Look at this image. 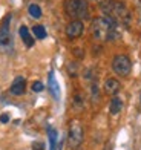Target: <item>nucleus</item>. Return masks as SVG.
Returning a JSON list of instances; mask_svg holds the SVG:
<instances>
[{
	"label": "nucleus",
	"mask_w": 141,
	"mask_h": 150,
	"mask_svg": "<svg viewBox=\"0 0 141 150\" xmlns=\"http://www.w3.org/2000/svg\"><path fill=\"white\" fill-rule=\"evenodd\" d=\"M91 31L97 40H115L120 37L118 23L109 16L95 17L92 20Z\"/></svg>",
	"instance_id": "1"
},
{
	"label": "nucleus",
	"mask_w": 141,
	"mask_h": 150,
	"mask_svg": "<svg viewBox=\"0 0 141 150\" xmlns=\"http://www.w3.org/2000/svg\"><path fill=\"white\" fill-rule=\"evenodd\" d=\"M100 8L104 12V16L112 17L117 23L129 20V11H127L123 2H118V0H104L100 5Z\"/></svg>",
	"instance_id": "2"
},
{
	"label": "nucleus",
	"mask_w": 141,
	"mask_h": 150,
	"mask_svg": "<svg viewBox=\"0 0 141 150\" xmlns=\"http://www.w3.org/2000/svg\"><path fill=\"white\" fill-rule=\"evenodd\" d=\"M64 11L72 20H84L89 17V5L86 0H66Z\"/></svg>",
	"instance_id": "3"
},
{
	"label": "nucleus",
	"mask_w": 141,
	"mask_h": 150,
	"mask_svg": "<svg viewBox=\"0 0 141 150\" xmlns=\"http://www.w3.org/2000/svg\"><path fill=\"white\" fill-rule=\"evenodd\" d=\"M11 14H8L3 22L0 23V51L2 52H6L9 54L12 51V46H14V43H12V37H11V31H9V23H11Z\"/></svg>",
	"instance_id": "4"
},
{
	"label": "nucleus",
	"mask_w": 141,
	"mask_h": 150,
	"mask_svg": "<svg viewBox=\"0 0 141 150\" xmlns=\"http://www.w3.org/2000/svg\"><path fill=\"white\" fill-rule=\"evenodd\" d=\"M112 69L120 77H127L132 71V61L127 55L120 54V55H115L112 60Z\"/></svg>",
	"instance_id": "5"
},
{
	"label": "nucleus",
	"mask_w": 141,
	"mask_h": 150,
	"mask_svg": "<svg viewBox=\"0 0 141 150\" xmlns=\"http://www.w3.org/2000/svg\"><path fill=\"white\" fill-rule=\"evenodd\" d=\"M68 142L71 149H78L83 142V127L80 122L72 121L71 127H69V135H68Z\"/></svg>",
	"instance_id": "6"
},
{
	"label": "nucleus",
	"mask_w": 141,
	"mask_h": 150,
	"mask_svg": "<svg viewBox=\"0 0 141 150\" xmlns=\"http://www.w3.org/2000/svg\"><path fill=\"white\" fill-rule=\"evenodd\" d=\"M84 31V25L81 20H72V22L66 26V35L69 38H78Z\"/></svg>",
	"instance_id": "7"
},
{
	"label": "nucleus",
	"mask_w": 141,
	"mask_h": 150,
	"mask_svg": "<svg viewBox=\"0 0 141 150\" xmlns=\"http://www.w3.org/2000/svg\"><path fill=\"white\" fill-rule=\"evenodd\" d=\"M26 91V78L22 77V75H18V77L14 78L11 84V93L16 95V97H20V95H23Z\"/></svg>",
	"instance_id": "8"
},
{
	"label": "nucleus",
	"mask_w": 141,
	"mask_h": 150,
	"mask_svg": "<svg viewBox=\"0 0 141 150\" xmlns=\"http://www.w3.org/2000/svg\"><path fill=\"white\" fill-rule=\"evenodd\" d=\"M121 91V83L117 80V78H107L104 81V92L107 95H113L117 97V93Z\"/></svg>",
	"instance_id": "9"
},
{
	"label": "nucleus",
	"mask_w": 141,
	"mask_h": 150,
	"mask_svg": "<svg viewBox=\"0 0 141 150\" xmlns=\"http://www.w3.org/2000/svg\"><path fill=\"white\" fill-rule=\"evenodd\" d=\"M48 86H49V92L51 95L55 100H60V86L57 83V78H55V75H54V72L51 71L49 72V78H48Z\"/></svg>",
	"instance_id": "10"
},
{
	"label": "nucleus",
	"mask_w": 141,
	"mask_h": 150,
	"mask_svg": "<svg viewBox=\"0 0 141 150\" xmlns=\"http://www.w3.org/2000/svg\"><path fill=\"white\" fill-rule=\"evenodd\" d=\"M18 34H20V37H22V40H23V43H25L26 47H32V46H34V38H32V35L29 34V29L26 28L25 25L20 26Z\"/></svg>",
	"instance_id": "11"
},
{
	"label": "nucleus",
	"mask_w": 141,
	"mask_h": 150,
	"mask_svg": "<svg viewBox=\"0 0 141 150\" xmlns=\"http://www.w3.org/2000/svg\"><path fill=\"white\" fill-rule=\"evenodd\" d=\"M121 109H123V100L118 98V97H113L111 100V106H109L111 115H118L120 112H121Z\"/></svg>",
	"instance_id": "12"
},
{
	"label": "nucleus",
	"mask_w": 141,
	"mask_h": 150,
	"mask_svg": "<svg viewBox=\"0 0 141 150\" xmlns=\"http://www.w3.org/2000/svg\"><path fill=\"white\" fill-rule=\"evenodd\" d=\"M32 34H34L38 40H43V38H46V35H48L45 26H42V25H35L34 28H32Z\"/></svg>",
	"instance_id": "13"
},
{
	"label": "nucleus",
	"mask_w": 141,
	"mask_h": 150,
	"mask_svg": "<svg viewBox=\"0 0 141 150\" xmlns=\"http://www.w3.org/2000/svg\"><path fill=\"white\" fill-rule=\"evenodd\" d=\"M28 11H29V16H31L32 18H40V17H42V8H40L38 5H35V3L29 5Z\"/></svg>",
	"instance_id": "14"
},
{
	"label": "nucleus",
	"mask_w": 141,
	"mask_h": 150,
	"mask_svg": "<svg viewBox=\"0 0 141 150\" xmlns=\"http://www.w3.org/2000/svg\"><path fill=\"white\" fill-rule=\"evenodd\" d=\"M83 98L81 95H75L74 97V109H83Z\"/></svg>",
	"instance_id": "15"
},
{
	"label": "nucleus",
	"mask_w": 141,
	"mask_h": 150,
	"mask_svg": "<svg viewBox=\"0 0 141 150\" xmlns=\"http://www.w3.org/2000/svg\"><path fill=\"white\" fill-rule=\"evenodd\" d=\"M68 69H69V75H71V77H75V75L78 74V64L77 63H69Z\"/></svg>",
	"instance_id": "16"
},
{
	"label": "nucleus",
	"mask_w": 141,
	"mask_h": 150,
	"mask_svg": "<svg viewBox=\"0 0 141 150\" xmlns=\"http://www.w3.org/2000/svg\"><path fill=\"white\" fill-rule=\"evenodd\" d=\"M31 87H32V91H34V92H42V91L45 89V86H43L42 81H34Z\"/></svg>",
	"instance_id": "17"
},
{
	"label": "nucleus",
	"mask_w": 141,
	"mask_h": 150,
	"mask_svg": "<svg viewBox=\"0 0 141 150\" xmlns=\"http://www.w3.org/2000/svg\"><path fill=\"white\" fill-rule=\"evenodd\" d=\"M92 98H94V100L100 98V93H98V86H97V83H92Z\"/></svg>",
	"instance_id": "18"
},
{
	"label": "nucleus",
	"mask_w": 141,
	"mask_h": 150,
	"mask_svg": "<svg viewBox=\"0 0 141 150\" xmlns=\"http://www.w3.org/2000/svg\"><path fill=\"white\" fill-rule=\"evenodd\" d=\"M8 121H9L8 113H2V115H0V122H3V124H6Z\"/></svg>",
	"instance_id": "19"
},
{
	"label": "nucleus",
	"mask_w": 141,
	"mask_h": 150,
	"mask_svg": "<svg viewBox=\"0 0 141 150\" xmlns=\"http://www.w3.org/2000/svg\"><path fill=\"white\" fill-rule=\"evenodd\" d=\"M32 149L34 150H43V144L42 142H34V144H32Z\"/></svg>",
	"instance_id": "20"
},
{
	"label": "nucleus",
	"mask_w": 141,
	"mask_h": 150,
	"mask_svg": "<svg viewBox=\"0 0 141 150\" xmlns=\"http://www.w3.org/2000/svg\"><path fill=\"white\" fill-rule=\"evenodd\" d=\"M74 54H75V57L83 58V51H81V49H74Z\"/></svg>",
	"instance_id": "21"
},
{
	"label": "nucleus",
	"mask_w": 141,
	"mask_h": 150,
	"mask_svg": "<svg viewBox=\"0 0 141 150\" xmlns=\"http://www.w3.org/2000/svg\"><path fill=\"white\" fill-rule=\"evenodd\" d=\"M140 109H141V95H140Z\"/></svg>",
	"instance_id": "22"
}]
</instances>
